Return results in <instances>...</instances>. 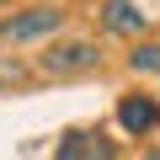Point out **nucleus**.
<instances>
[{"label": "nucleus", "mask_w": 160, "mask_h": 160, "mask_svg": "<svg viewBox=\"0 0 160 160\" xmlns=\"http://www.w3.org/2000/svg\"><path fill=\"white\" fill-rule=\"evenodd\" d=\"M96 64H102V48H96L91 38H59V43H48V53H38V69L53 75V80L86 75V69H96Z\"/></svg>", "instance_id": "nucleus-1"}, {"label": "nucleus", "mask_w": 160, "mask_h": 160, "mask_svg": "<svg viewBox=\"0 0 160 160\" xmlns=\"http://www.w3.org/2000/svg\"><path fill=\"white\" fill-rule=\"evenodd\" d=\"M59 27H64L59 6H27V11L0 16V38L6 43H43V38H59Z\"/></svg>", "instance_id": "nucleus-2"}, {"label": "nucleus", "mask_w": 160, "mask_h": 160, "mask_svg": "<svg viewBox=\"0 0 160 160\" xmlns=\"http://www.w3.org/2000/svg\"><path fill=\"white\" fill-rule=\"evenodd\" d=\"M118 128H123V133H133V139L155 133V128H160V102H155V96H144V91L118 96Z\"/></svg>", "instance_id": "nucleus-3"}, {"label": "nucleus", "mask_w": 160, "mask_h": 160, "mask_svg": "<svg viewBox=\"0 0 160 160\" xmlns=\"http://www.w3.org/2000/svg\"><path fill=\"white\" fill-rule=\"evenodd\" d=\"M53 160H112V139L102 128H69L53 149Z\"/></svg>", "instance_id": "nucleus-4"}, {"label": "nucleus", "mask_w": 160, "mask_h": 160, "mask_svg": "<svg viewBox=\"0 0 160 160\" xmlns=\"http://www.w3.org/2000/svg\"><path fill=\"white\" fill-rule=\"evenodd\" d=\"M102 27L118 32V38H139V32L149 27V16L133 6V0H107V6H102Z\"/></svg>", "instance_id": "nucleus-5"}, {"label": "nucleus", "mask_w": 160, "mask_h": 160, "mask_svg": "<svg viewBox=\"0 0 160 160\" xmlns=\"http://www.w3.org/2000/svg\"><path fill=\"white\" fill-rule=\"evenodd\" d=\"M128 69H133V75H160V43H144V38H139V43L128 48Z\"/></svg>", "instance_id": "nucleus-6"}, {"label": "nucleus", "mask_w": 160, "mask_h": 160, "mask_svg": "<svg viewBox=\"0 0 160 160\" xmlns=\"http://www.w3.org/2000/svg\"><path fill=\"white\" fill-rule=\"evenodd\" d=\"M27 80V69L16 64V59H0V91H11V86H22Z\"/></svg>", "instance_id": "nucleus-7"}, {"label": "nucleus", "mask_w": 160, "mask_h": 160, "mask_svg": "<svg viewBox=\"0 0 160 160\" xmlns=\"http://www.w3.org/2000/svg\"><path fill=\"white\" fill-rule=\"evenodd\" d=\"M144 160H160V149H149V155H144Z\"/></svg>", "instance_id": "nucleus-8"}]
</instances>
